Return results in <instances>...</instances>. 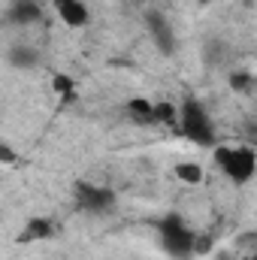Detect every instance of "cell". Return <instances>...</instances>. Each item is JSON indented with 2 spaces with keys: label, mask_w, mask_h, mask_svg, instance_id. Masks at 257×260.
<instances>
[{
  "label": "cell",
  "mask_w": 257,
  "mask_h": 260,
  "mask_svg": "<svg viewBox=\"0 0 257 260\" xmlns=\"http://www.w3.org/2000/svg\"><path fill=\"white\" fill-rule=\"evenodd\" d=\"M248 82H251V76H245V73H242V76H233V82H230V85H233V88H248Z\"/></svg>",
  "instance_id": "obj_15"
},
{
  "label": "cell",
  "mask_w": 257,
  "mask_h": 260,
  "mask_svg": "<svg viewBox=\"0 0 257 260\" xmlns=\"http://www.w3.org/2000/svg\"><path fill=\"white\" fill-rule=\"evenodd\" d=\"M40 15H43V9H40L34 0H18V3H12V9L6 12V18H9L12 24H34V21H40Z\"/></svg>",
  "instance_id": "obj_8"
},
{
  "label": "cell",
  "mask_w": 257,
  "mask_h": 260,
  "mask_svg": "<svg viewBox=\"0 0 257 260\" xmlns=\"http://www.w3.org/2000/svg\"><path fill=\"white\" fill-rule=\"evenodd\" d=\"M9 64L15 70H34V67H40V52L27 43H18L9 49Z\"/></svg>",
  "instance_id": "obj_9"
},
{
  "label": "cell",
  "mask_w": 257,
  "mask_h": 260,
  "mask_svg": "<svg viewBox=\"0 0 257 260\" xmlns=\"http://www.w3.org/2000/svg\"><path fill=\"white\" fill-rule=\"evenodd\" d=\"M242 260H257V257H254V254H251V251H248V254H245V257H242Z\"/></svg>",
  "instance_id": "obj_16"
},
{
  "label": "cell",
  "mask_w": 257,
  "mask_h": 260,
  "mask_svg": "<svg viewBox=\"0 0 257 260\" xmlns=\"http://www.w3.org/2000/svg\"><path fill=\"white\" fill-rule=\"evenodd\" d=\"M176 130L191 139L194 145H218L215 142V121L212 115L206 112V106L200 100L188 97L182 106H179V115H176Z\"/></svg>",
  "instance_id": "obj_2"
},
{
  "label": "cell",
  "mask_w": 257,
  "mask_h": 260,
  "mask_svg": "<svg viewBox=\"0 0 257 260\" xmlns=\"http://www.w3.org/2000/svg\"><path fill=\"white\" fill-rule=\"evenodd\" d=\"M15 160H18V157H15V151H12L9 145H3V142H0V164H15Z\"/></svg>",
  "instance_id": "obj_14"
},
{
  "label": "cell",
  "mask_w": 257,
  "mask_h": 260,
  "mask_svg": "<svg viewBox=\"0 0 257 260\" xmlns=\"http://www.w3.org/2000/svg\"><path fill=\"white\" fill-rule=\"evenodd\" d=\"M151 100H145V97H133L127 100V115L130 121H136V124H145V127H151L154 124V118H151Z\"/></svg>",
  "instance_id": "obj_11"
},
{
  "label": "cell",
  "mask_w": 257,
  "mask_h": 260,
  "mask_svg": "<svg viewBox=\"0 0 257 260\" xmlns=\"http://www.w3.org/2000/svg\"><path fill=\"white\" fill-rule=\"evenodd\" d=\"M176 115H179V106H173V103H167V100H160V103L151 106V118H154V124H164V127L176 130Z\"/></svg>",
  "instance_id": "obj_12"
},
{
  "label": "cell",
  "mask_w": 257,
  "mask_h": 260,
  "mask_svg": "<svg viewBox=\"0 0 257 260\" xmlns=\"http://www.w3.org/2000/svg\"><path fill=\"white\" fill-rule=\"evenodd\" d=\"M145 27H148V34H151V43L157 46V52H160L164 58L176 55V49H179V37H176L170 18H167L164 12H157V9L145 12Z\"/></svg>",
  "instance_id": "obj_5"
},
{
  "label": "cell",
  "mask_w": 257,
  "mask_h": 260,
  "mask_svg": "<svg viewBox=\"0 0 257 260\" xmlns=\"http://www.w3.org/2000/svg\"><path fill=\"white\" fill-rule=\"evenodd\" d=\"M212 160L233 185H248L257 173V151L251 145H212Z\"/></svg>",
  "instance_id": "obj_1"
},
{
  "label": "cell",
  "mask_w": 257,
  "mask_h": 260,
  "mask_svg": "<svg viewBox=\"0 0 257 260\" xmlns=\"http://www.w3.org/2000/svg\"><path fill=\"white\" fill-rule=\"evenodd\" d=\"M73 200L82 212L88 215H106L115 209V191L106 188V185H97V182H88V179H79L73 185Z\"/></svg>",
  "instance_id": "obj_4"
},
{
  "label": "cell",
  "mask_w": 257,
  "mask_h": 260,
  "mask_svg": "<svg viewBox=\"0 0 257 260\" xmlns=\"http://www.w3.org/2000/svg\"><path fill=\"white\" fill-rule=\"evenodd\" d=\"M55 233V221L52 218H30L24 224V230L18 233V242H37V239H49Z\"/></svg>",
  "instance_id": "obj_7"
},
{
  "label": "cell",
  "mask_w": 257,
  "mask_h": 260,
  "mask_svg": "<svg viewBox=\"0 0 257 260\" xmlns=\"http://www.w3.org/2000/svg\"><path fill=\"white\" fill-rule=\"evenodd\" d=\"M49 6L55 9L58 21L70 30H82L91 24V9L85 0H49Z\"/></svg>",
  "instance_id": "obj_6"
},
{
  "label": "cell",
  "mask_w": 257,
  "mask_h": 260,
  "mask_svg": "<svg viewBox=\"0 0 257 260\" xmlns=\"http://www.w3.org/2000/svg\"><path fill=\"white\" fill-rule=\"evenodd\" d=\"M194 239H197V233L185 224L182 215L170 212L167 218H160V224H157V242H160L164 254H170L173 260L191 257L194 254Z\"/></svg>",
  "instance_id": "obj_3"
},
{
  "label": "cell",
  "mask_w": 257,
  "mask_h": 260,
  "mask_svg": "<svg viewBox=\"0 0 257 260\" xmlns=\"http://www.w3.org/2000/svg\"><path fill=\"white\" fill-rule=\"evenodd\" d=\"M176 179L182 182V185H188V188H197V185H203V179H206V173H203V167L200 164H194V160H182V164H176Z\"/></svg>",
  "instance_id": "obj_10"
},
{
  "label": "cell",
  "mask_w": 257,
  "mask_h": 260,
  "mask_svg": "<svg viewBox=\"0 0 257 260\" xmlns=\"http://www.w3.org/2000/svg\"><path fill=\"white\" fill-rule=\"evenodd\" d=\"M52 88L64 97V100H70L73 97V91H76V82H73V76H67V73H58L55 79H52Z\"/></svg>",
  "instance_id": "obj_13"
},
{
  "label": "cell",
  "mask_w": 257,
  "mask_h": 260,
  "mask_svg": "<svg viewBox=\"0 0 257 260\" xmlns=\"http://www.w3.org/2000/svg\"><path fill=\"white\" fill-rule=\"evenodd\" d=\"M130 3H145V0H130Z\"/></svg>",
  "instance_id": "obj_17"
}]
</instances>
